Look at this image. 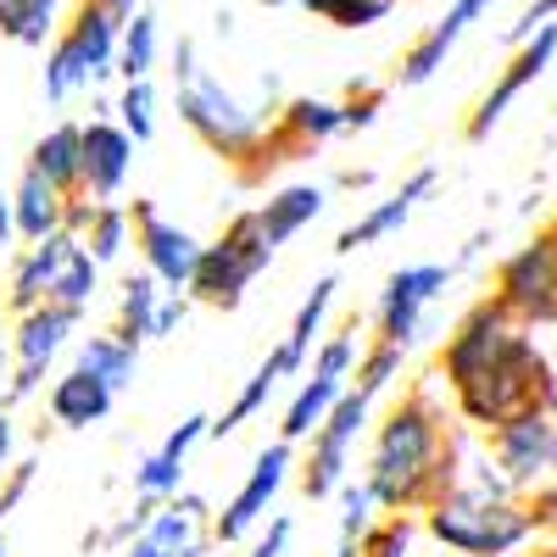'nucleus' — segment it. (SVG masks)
<instances>
[{
    "mask_svg": "<svg viewBox=\"0 0 557 557\" xmlns=\"http://www.w3.org/2000/svg\"><path fill=\"white\" fill-rule=\"evenodd\" d=\"M73 240H78V235L57 228V235L23 246V257H17L12 273H7V307H12V312H28V307H39L45 296H51V278H57L62 257L73 251Z\"/></svg>",
    "mask_w": 557,
    "mask_h": 557,
    "instance_id": "4be33fe9",
    "label": "nucleus"
},
{
    "mask_svg": "<svg viewBox=\"0 0 557 557\" xmlns=\"http://www.w3.org/2000/svg\"><path fill=\"white\" fill-rule=\"evenodd\" d=\"M362 323L351 318L346 330H335V335H323L318 346H312V368H307V380L296 385V396L285 401V418H278V441H307L318 424H323V412H330L335 401H341V391L351 385V368H357V351H362Z\"/></svg>",
    "mask_w": 557,
    "mask_h": 557,
    "instance_id": "0eeeda50",
    "label": "nucleus"
},
{
    "mask_svg": "<svg viewBox=\"0 0 557 557\" xmlns=\"http://www.w3.org/2000/svg\"><path fill=\"white\" fill-rule=\"evenodd\" d=\"M96 290H101V262H96V257H89V251L73 240V251L62 257V268H57V278H51V296H45V301L73 307V312H89Z\"/></svg>",
    "mask_w": 557,
    "mask_h": 557,
    "instance_id": "473e14b6",
    "label": "nucleus"
},
{
    "mask_svg": "<svg viewBox=\"0 0 557 557\" xmlns=\"http://www.w3.org/2000/svg\"><path fill=\"white\" fill-rule=\"evenodd\" d=\"M335 296H341V278H335V273H323V278H312V290H307V301L296 307V318H290V330H285V346H290L296 357H312V346L323 341V323H330V307H335Z\"/></svg>",
    "mask_w": 557,
    "mask_h": 557,
    "instance_id": "2f4dec72",
    "label": "nucleus"
},
{
    "mask_svg": "<svg viewBox=\"0 0 557 557\" xmlns=\"http://www.w3.org/2000/svg\"><path fill=\"white\" fill-rule=\"evenodd\" d=\"M7 418H12V412H0V424H7Z\"/></svg>",
    "mask_w": 557,
    "mask_h": 557,
    "instance_id": "603ef678",
    "label": "nucleus"
},
{
    "mask_svg": "<svg viewBox=\"0 0 557 557\" xmlns=\"http://www.w3.org/2000/svg\"><path fill=\"white\" fill-rule=\"evenodd\" d=\"M78 318H84V312L57 307V301H39V307L17 312V330H12V374H7V391H0V401L23 407L28 396H39V385L51 380L57 357L73 346Z\"/></svg>",
    "mask_w": 557,
    "mask_h": 557,
    "instance_id": "6e6552de",
    "label": "nucleus"
},
{
    "mask_svg": "<svg viewBox=\"0 0 557 557\" xmlns=\"http://www.w3.org/2000/svg\"><path fill=\"white\" fill-rule=\"evenodd\" d=\"M451 401H457L462 424L491 435L496 424H507V418L524 412V407L557 412V374H552V362L541 357L535 335L524 330V323H513V330L502 335V346L451 391Z\"/></svg>",
    "mask_w": 557,
    "mask_h": 557,
    "instance_id": "7ed1b4c3",
    "label": "nucleus"
},
{
    "mask_svg": "<svg viewBox=\"0 0 557 557\" xmlns=\"http://www.w3.org/2000/svg\"><path fill=\"white\" fill-rule=\"evenodd\" d=\"M368 441V462H362V485L374 491L380 513H424L441 496V451H446V412L435 401V391H407Z\"/></svg>",
    "mask_w": 557,
    "mask_h": 557,
    "instance_id": "f257e3e1",
    "label": "nucleus"
},
{
    "mask_svg": "<svg viewBox=\"0 0 557 557\" xmlns=\"http://www.w3.org/2000/svg\"><path fill=\"white\" fill-rule=\"evenodd\" d=\"M301 12H312L318 23H330L341 34H362L396 12V0H296Z\"/></svg>",
    "mask_w": 557,
    "mask_h": 557,
    "instance_id": "c9c22d12",
    "label": "nucleus"
},
{
    "mask_svg": "<svg viewBox=\"0 0 557 557\" xmlns=\"http://www.w3.org/2000/svg\"><path fill=\"white\" fill-rule=\"evenodd\" d=\"M17 240V228H12V196H0V251H7Z\"/></svg>",
    "mask_w": 557,
    "mask_h": 557,
    "instance_id": "a18cd8bd",
    "label": "nucleus"
},
{
    "mask_svg": "<svg viewBox=\"0 0 557 557\" xmlns=\"http://www.w3.org/2000/svg\"><path fill=\"white\" fill-rule=\"evenodd\" d=\"M513 557H530V552H513Z\"/></svg>",
    "mask_w": 557,
    "mask_h": 557,
    "instance_id": "864d4df0",
    "label": "nucleus"
},
{
    "mask_svg": "<svg viewBox=\"0 0 557 557\" xmlns=\"http://www.w3.org/2000/svg\"><path fill=\"white\" fill-rule=\"evenodd\" d=\"M207 424L212 418L207 412H190L184 424L168 430V441L157 451H146L134 462V496H146V502H168L184 491V462H190V451L207 441Z\"/></svg>",
    "mask_w": 557,
    "mask_h": 557,
    "instance_id": "aec40b11",
    "label": "nucleus"
},
{
    "mask_svg": "<svg viewBox=\"0 0 557 557\" xmlns=\"http://www.w3.org/2000/svg\"><path fill=\"white\" fill-rule=\"evenodd\" d=\"M323 207H330V190L323 184H278V190L257 207V223H262V235H268V246L278 251V246H290L301 228H312L318 218H323Z\"/></svg>",
    "mask_w": 557,
    "mask_h": 557,
    "instance_id": "5701e85b",
    "label": "nucleus"
},
{
    "mask_svg": "<svg viewBox=\"0 0 557 557\" xmlns=\"http://www.w3.org/2000/svg\"><path fill=\"white\" fill-rule=\"evenodd\" d=\"M530 557H557V541H546V546H535Z\"/></svg>",
    "mask_w": 557,
    "mask_h": 557,
    "instance_id": "09e8293b",
    "label": "nucleus"
},
{
    "mask_svg": "<svg viewBox=\"0 0 557 557\" xmlns=\"http://www.w3.org/2000/svg\"><path fill=\"white\" fill-rule=\"evenodd\" d=\"M524 502H530V513H535V530L557 541V485H541V491H530Z\"/></svg>",
    "mask_w": 557,
    "mask_h": 557,
    "instance_id": "a19ab883",
    "label": "nucleus"
},
{
    "mask_svg": "<svg viewBox=\"0 0 557 557\" xmlns=\"http://www.w3.org/2000/svg\"><path fill=\"white\" fill-rule=\"evenodd\" d=\"M401 368H407V351L401 346H391V341H368L362 351H357V368H351V385L362 391V396H385L396 380H401Z\"/></svg>",
    "mask_w": 557,
    "mask_h": 557,
    "instance_id": "f704fd0d",
    "label": "nucleus"
},
{
    "mask_svg": "<svg viewBox=\"0 0 557 557\" xmlns=\"http://www.w3.org/2000/svg\"><path fill=\"white\" fill-rule=\"evenodd\" d=\"M128 223H134V251H139V262H146V273L157 278V285L162 290H184V285H190L196 257H201V240L190 235V228L162 218L157 201H134Z\"/></svg>",
    "mask_w": 557,
    "mask_h": 557,
    "instance_id": "2eb2a0df",
    "label": "nucleus"
},
{
    "mask_svg": "<svg viewBox=\"0 0 557 557\" xmlns=\"http://www.w3.org/2000/svg\"><path fill=\"white\" fill-rule=\"evenodd\" d=\"M212 552V502L196 491H178L157 502V513L146 519L117 557H207Z\"/></svg>",
    "mask_w": 557,
    "mask_h": 557,
    "instance_id": "4468645a",
    "label": "nucleus"
},
{
    "mask_svg": "<svg viewBox=\"0 0 557 557\" xmlns=\"http://www.w3.org/2000/svg\"><path fill=\"white\" fill-rule=\"evenodd\" d=\"M78 246H84L89 257H96L101 268H107V262H117V257L134 246V223H128V207H123V201H96V212H89V223H84Z\"/></svg>",
    "mask_w": 557,
    "mask_h": 557,
    "instance_id": "7c9ffc66",
    "label": "nucleus"
},
{
    "mask_svg": "<svg viewBox=\"0 0 557 557\" xmlns=\"http://www.w3.org/2000/svg\"><path fill=\"white\" fill-rule=\"evenodd\" d=\"M524 330H546L557 323V235H535L530 246L507 251L496 268V290H491Z\"/></svg>",
    "mask_w": 557,
    "mask_h": 557,
    "instance_id": "9d476101",
    "label": "nucleus"
},
{
    "mask_svg": "<svg viewBox=\"0 0 557 557\" xmlns=\"http://www.w3.org/2000/svg\"><path fill=\"white\" fill-rule=\"evenodd\" d=\"M7 374H12V346H0V391H7Z\"/></svg>",
    "mask_w": 557,
    "mask_h": 557,
    "instance_id": "de8ad7c7",
    "label": "nucleus"
},
{
    "mask_svg": "<svg viewBox=\"0 0 557 557\" xmlns=\"http://www.w3.org/2000/svg\"><path fill=\"white\" fill-rule=\"evenodd\" d=\"M485 446L496 457L502 480L513 485L519 496H530L541 485H557V412L524 407V412L507 418V424H496L485 435Z\"/></svg>",
    "mask_w": 557,
    "mask_h": 557,
    "instance_id": "1a4fd4ad",
    "label": "nucleus"
},
{
    "mask_svg": "<svg viewBox=\"0 0 557 557\" xmlns=\"http://www.w3.org/2000/svg\"><path fill=\"white\" fill-rule=\"evenodd\" d=\"M12 228H17L23 246L62 228V190H57V184H45L34 168H23L17 190H12Z\"/></svg>",
    "mask_w": 557,
    "mask_h": 557,
    "instance_id": "b1692460",
    "label": "nucleus"
},
{
    "mask_svg": "<svg viewBox=\"0 0 557 557\" xmlns=\"http://www.w3.org/2000/svg\"><path fill=\"white\" fill-rule=\"evenodd\" d=\"M412 513H385V519H374L362 530V541H357V557H407L412 552Z\"/></svg>",
    "mask_w": 557,
    "mask_h": 557,
    "instance_id": "e433bc0d",
    "label": "nucleus"
},
{
    "mask_svg": "<svg viewBox=\"0 0 557 557\" xmlns=\"http://www.w3.org/2000/svg\"><path fill=\"white\" fill-rule=\"evenodd\" d=\"M301 368H307V357H296L285 341H278V346H273V351H268V357L251 368V380L235 391V401H228V407L212 418V424H207V441H228L235 430H246L251 418H262V412H268V401L278 396V385H285V380H296Z\"/></svg>",
    "mask_w": 557,
    "mask_h": 557,
    "instance_id": "6ab92c4d",
    "label": "nucleus"
},
{
    "mask_svg": "<svg viewBox=\"0 0 557 557\" xmlns=\"http://www.w3.org/2000/svg\"><path fill=\"white\" fill-rule=\"evenodd\" d=\"M552 17H557V0H530V7L519 12V23H513V34H507V39L519 45V39H530V34H535L541 23H552Z\"/></svg>",
    "mask_w": 557,
    "mask_h": 557,
    "instance_id": "79ce46f5",
    "label": "nucleus"
},
{
    "mask_svg": "<svg viewBox=\"0 0 557 557\" xmlns=\"http://www.w3.org/2000/svg\"><path fill=\"white\" fill-rule=\"evenodd\" d=\"M157 57H162V28H157V12L134 7L117 28V78H151L157 73Z\"/></svg>",
    "mask_w": 557,
    "mask_h": 557,
    "instance_id": "cd10ccee",
    "label": "nucleus"
},
{
    "mask_svg": "<svg viewBox=\"0 0 557 557\" xmlns=\"http://www.w3.org/2000/svg\"><path fill=\"white\" fill-rule=\"evenodd\" d=\"M134 139L117 117L96 112L89 123H78V190L89 201H117L123 184L134 173Z\"/></svg>",
    "mask_w": 557,
    "mask_h": 557,
    "instance_id": "dca6fc26",
    "label": "nucleus"
},
{
    "mask_svg": "<svg viewBox=\"0 0 557 557\" xmlns=\"http://www.w3.org/2000/svg\"><path fill=\"white\" fill-rule=\"evenodd\" d=\"M268 268H273V246H268L257 207H251V212L228 218L218 240H201V257H196V273L184 285V296L201 307H218V312H235Z\"/></svg>",
    "mask_w": 557,
    "mask_h": 557,
    "instance_id": "39448f33",
    "label": "nucleus"
},
{
    "mask_svg": "<svg viewBox=\"0 0 557 557\" xmlns=\"http://www.w3.org/2000/svg\"><path fill=\"white\" fill-rule=\"evenodd\" d=\"M296 474V446L290 441H273L251 457V469L240 480V491L223 502V513H212V546H240L268 513H273V502L278 491L290 485Z\"/></svg>",
    "mask_w": 557,
    "mask_h": 557,
    "instance_id": "f8f14e48",
    "label": "nucleus"
},
{
    "mask_svg": "<svg viewBox=\"0 0 557 557\" xmlns=\"http://www.w3.org/2000/svg\"><path fill=\"white\" fill-rule=\"evenodd\" d=\"M117 28L123 17H112L101 0H78L73 17L57 28L51 51H45V101H73L84 89H96L101 78L117 73Z\"/></svg>",
    "mask_w": 557,
    "mask_h": 557,
    "instance_id": "20e7f679",
    "label": "nucleus"
},
{
    "mask_svg": "<svg viewBox=\"0 0 557 557\" xmlns=\"http://www.w3.org/2000/svg\"><path fill=\"white\" fill-rule=\"evenodd\" d=\"M157 107H162V96H157L151 78H123L117 101H112V117L128 128L134 146H146V139L157 134Z\"/></svg>",
    "mask_w": 557,
    "mask_h": 557,
    "instance_id": "72a5a7b5",
    "label": "nucleus"
},
{
    "mask_svg": "<svg viewBox=\"0 0 557 557\" xmlns=\"http://www.w3.org/2000/svg\"><path fill=\"white\" fill-rule=\"evenodd\" d=\"M262 7H268V12H285V7H296V0H262Z\"/></svg>",
    "mask_w": 557,
    "mask_h": 557,
    "instance_id": "8fccbe9b",
    "label": "nucleus"
},
{
    "mask_svg": "<svg viewBox=\"0 0 557 557\" xmlns=\"http://www.w3.org/2000/svg\"><path fill=\"white\" fill-rule=\"evenodd\" d=\"M168 78H173L178 123L190 128L212 157H223V162H235V168H240V162L257 151L262 128L273 123V96H262V101L235 96V89H228L212 67H201V51H196V39H190V34H178Z\"/></svg>",
    "mask_w": 557,
    "mask_h": 557,
    "instance_id": "f03ea898",
    "label": "nucleus"
},
{
    "mask_svg": "<svg viewBox=\"0 0 557 557\" xmlns=\"http://www.w3.org/2000/svg\"><path fill=\"white\" fill-rule=\"evenodd\" d=\"M157 301H162V285L151 273H128L123 290H117V323L112 335L128 341V346H146L151 341V323H157Z\"/></svg>",
    "mask_w": 557,
    "mask_h": 557,
    "instance_id": "c85d7f7f",
    "label": "nucleus"
},
{
    "mask_svg": "<svg viewBox=\"0 0 557 557\" xmlns=\"http://www.w3.org/2000/svg\"><path fill=\"white\" fill-rule=\"evenodd\" d=\"M380 112H385V89H351V96L341 101V123H346V134H362V128H374L380 123Z\"/></svg>",
    "mask_w": 557,
    "mask_h": 557,
    "instance_id": "58836bf2",
    "label": "nucleus"
},
{
    "mask_svg": "<svg viewBox=\"0 0 557 557\" xmlns=\"http://www.w3.org/2000/svg\"><path fill=\"white\" fill-rule=\"evenodd\" d=\"M496 7V0H451L446 7V17L441 23H430L424 34H418L407 51H401V67H396V84L401 89H418V84H430L441 67H446V57L457 51V39L469 34L485 12Z\"/></svg>",
    "mask_w": 557,
    "mask_h": 557,
    "instance_id": "a211bd4d",
    "label": "nucleus"
},
{
    "mask_svg": "<svg viewBox=\"0 0 557 557\" xmlns=\"http://www.w3.org/2000/svg\"><path fill=\"white\" fill-rule=\"evenodd\" d=\"M435 184H441V168H430V162H424V168H412V173L401 178V190H396V196L374 201L362 218H351V223L341 228V235H335V251H341V257H351V251H368V246H380V240L401 235L407 218L435 196Z\"/></svg>",
    "mask_w": 557,
    "mask_h": 557,
    "instance_id": "f3484780",
    "label": "nucleus"
},
{
    "mask_svg": "<svg viewBox=\"0 0 557 557\" xmlns=\"http://www.w3.org/2000/svg\"><path fill=\"white\" fill-rule=\"evenodd\" d=\"M73 368L96 374V380H101V385H112V391H128V385L139 380V346L117 341L112 330L84 335V341H73Z\"/></svg>",
    "mask_w": 557,
    "mask_h": 557,
    "instance_id": "393cba45",
    "label": "nucleus"
},
{
    "mask_svg": "<svg viewBox=\"0 0 557 557\" xmlns=\"http://www.w3.org/2000/svg\"><path fill=\"white\" fill-rule=\"evenodd\" d=\"M335 184H341V190H368V184H374V168H341Z\"/></svg>",
    "mask_w": 557,
    "mask_h": 557,
    "instance_id": "37998d69",
    "label": "nucleus"
},
{
    "mask_svg": "<svg viewBox=\"0 0 557 557\" xmlns=\"http://www.w3.org/2000/svg\"><path fill=\"white\" fill-rule=\"evenodd\" d=\"M552 235H557V223H552Z\"/></svg>",
    "mask_w": 557,
    "mask_h": 557,
    "instance_id": "5fc2aeb1",
    "label": "nucleus"
},
{
    "mask_svg": "<svg viewBox=\"0 0 557 557\" xmlns=\"http://www.w3.org/2000/svg\"><path fill=\"white\" fill-rule=\"evenodd\" d=\"M184 318H190V296H184V290H162V301H157V323H151V341L178 335V330H184Z\"/></svg>",
    "mask_w": 557,
    "mask_h": 557,
    "instance_id": "ea45409f",
    "label": "nucleus"
},
{
    "mask_svg": "<svg viewBox=\"0 0 557 557\" xmlns=\"http://www.w3.org/2000/svg\"><path fill=\"white\" fill-rule=\"evenodd\" d=\"M0 557H7V535H0Z\"/></svg>",
    "mask_w": 557,
    "mask_h": 557,
    "instance_id": "3c124183",
    "label": "nucleus"
},
{
    "mask_svg": "<svg viewBox=\"0 0 557 557\" xmlns=\"http://www.w3.org/2000/svg\"><path fill=\"white\" fill-rule=\"evenodd\" d=\"M112 401H117V391L101 385L96 374H84V368H67V374H57L51 391H45V412H51L57 430L107 424V418H112Z\"/></svg>",
    "mask_w": 557,
    "mask_h": 557,
    "instance_id": "412c9836",
    "label": "nucleus"
},
{
    "mask_svg": "<svg viewBox=\"0 0 557 557\" xmlns=\"http://www.w3.org/2000/svg\"><path fill=\"white\" fill-rule=\"evenodd\" d=\"M273 123L285 128V134H296L307 151H318V146H330V139L346 134V123H341V101H330V96H290L285 107L273 112Z\"/></svg>",
    "mask_w": 557,
    "mask_h": 557,
    "instance_id": "a878e982",
    "label": "nucleus"
},
{
    "mask_svg": "<svg viewBox=\"0 0 557 557\" xmlns=\"http://www.w3.org/2000/svg\"><path fill=\"white\" fill-rule=\"evenodd\" d=\"M101 7H107V12H112V17H128V12H134V7H139V0H101Z\"/></svg>",
    "mask_w": 557,
    "mask_h": 557,
    "instance_id": "49530a36",
    "label": "nucleus"
},
{
    "mask_svg": "<svg viewBox=\"0 0 557 557\" xmlns=\"http://www.w3.org/2000/svg\"><path fill=\"white\" fill-rule=\"evenodd\" d=\"M451 273H457L451 262H407V268H396L385 278L380 301H374V330H380L374 341H391V346L412 351L418 335H424V312L446 296Z\"/></svg>",
    "mask_w": 557,
    "mask_h": 557,
    "instance_id": "9b49d317",
    "label": "nucleus"
},
{
    "mask_svg": "<svg viewBox=\"0 0 557 557\" xmlns=\"http://www.w3.org/2000/svg\"><path fill=\"white\" fill-rule=\"evenodd\" d=\"M62 28V0H0V34L12 45H51Z\"/></svg>",
    "mask_w": 557,
    "mask_h": 557,
    "instance_id": "c756f323",
    "label": "nucleus"
},
{
    "mask_svg": "<svg viewBox=\"0 0 557 557\" xmlns=\"http://www.w3.org/2000/svg\"><path fill=\"white\" fill-rule=\"evenodd\" d=\"M12 457H17V424L7 418V424H0V474L12 469Z\"/></svg>",
    "mask_w": 557,
    "mask_h": 557,
    "instance_id": "c03bdc74",
    "label": "nucleus"
},
{
    "mask_svg": "<svg viewBox=\"0 0 557 557\" xmlns=\"http://www.w3.org/2000/svg\"><path fill=\"white\" fill-rule=\"evenodd\" d=\"M374 424V396H362L357 385L341 391V401L323 412V424L307 435V462H301V496L307 502H330L341 491V480L351 474V457H357V441Z\"/></svg>",
    "mask_w": 557,
    "mask_h": 557,
    "instance_id": "423d86ee",
    "label": "nucleus"
},
{
    "mask_svg": "<svg viewBox=\"0 0 557 557\" xmlns=\"http://www.w3.org/2000/svg\"><path fill=\"white\" fill-rule=\"evenodd\" d=\"M246 541H251V546H246V557H285V552H290V541H296V519H290V513H268Z\"/></svg>",
    "mask_w": 557,
    "mask_h": 557,
    "instance_id": "4c0bfd02",
    "label": "nucleus"
},
{
    "mask_svg": "<svg viewBox=\"0 0 557 557\" xmlns=\"http://www.w3.org/2000/svg\"><path fill=\"white\" fill-rule=\"evenodd\" d=\"M552 57H557V23H541L530 39H519V51L507 57V67L496 73V84L480 96V107L469 112V123H462V139H469V146L491 139V128L513 112V101L524 96L530 84H541V73L552 67Z\"/></svg>",
    "mask_w": 557,
    "mask_h": 557,
    "instance_id": "ddd939ff",
    "label": "nucleus"
},
{
    "mask_svg": "<svg viewBox=\"0 0 557 557\" xmlns=\"http://www.w3.org/2000/svg\"><path fill=\"white\" fill-rule=\"evenodd\" d=\"M28 168L45 178V184H57L62 196L78 190V123H57V128H45L34 139V151H28Z\"/></svg>",
    "mask_w": 557,
    "mask_h": 557,
    "instance_id": "bb28decb",
    "label": "nucleus"
}]
</instances>
